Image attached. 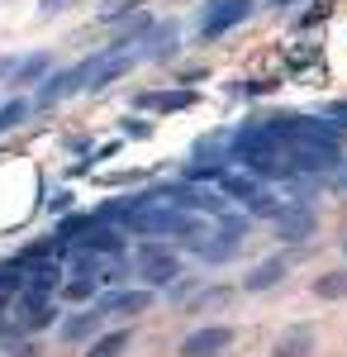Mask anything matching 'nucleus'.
<instances>
[{"label": "nucleus", "instance_id": "obj_1", "mask_svg": "<svg viewBox=\"0 0 347 357\" xmlns=\"http://www.w3.org/2000/svg\"><path fill=\"white\" fill-rule=\"evenodd\" d=\"M138 262H143V286H153V291L176 286V276H181V257H176L171 248H162V243H148L138 252Z\"/></svg>", "mask_w": 347, "mask_h": 357}, {"label": "nucleus", "instance_id": "obj_2", "mask_svg": "<svg viewBox=\"0 0 347 357\" xmlns=\"http://www.w3.org/2000/svg\"><path fill=\"white\" fill-rule=\"evenodd\" d=\"M271 224H276V238H286V243H304V238H314V229H319L314 210H309L304 200H291V205H281Z\"/></svg>", "mask_w": 347, "mask_h": 357}, {"label": "nucleus", "instance_id": "obj_3", "mask_svg": "<svg viewBox=\"0 0 347 357\" xmlns=\"http://www.w3.org/2000/svg\"><path fill=\"white\" fill-rule=\"evenodd\" d=\"M95 62L100 57H91V62H77V67H67V72H57L53 82L38 91V105L48 110V105H57L62 96H72V91H81V86H91V77H95Z\"/></svg>", "mask_w": 347, "mask_h": 357}, {"label": "nucleus", "instance_id": "obj_4", "mask_svg": "<svg viewBox=\"0 0 347 357\" xmlns=\"http://www.w3.org/2000/svg\"><path fill=\"white\" fill-rule=\"evenodd\" d=\"M247 10H252L247 0H210V5H205V15H200V33H205V38H219L224 29L238 24Z\"/></svg>", "mask_w": 347, "mask_h": 357}, {"label": "nucleus", "instance_id": "obj_5", "mask_svg": "<svg viewBox=\"0 0 347 357\" xmlns=\"http://www.w3.org/2000/svg\"><path fill=\"white\" fill-rule=\"evenodd\" d=\"M229 343H233V329L229 324H205V329H195L181 343V357H219Z\"/></svg>", "mask_w": 347, "mask_h": 357}, {"label": "nucleus", "instance_id": "obj_6", "mask_svg": "<svg viewBox=\"0 0 347 357\" xmlns=\"http://www.w3.org/2000/svg\"><path fill=\"white\" fill-rule=\"evenodd\" d=\"M238 248H242L238 234H229V229H219V224H214V234H205V238L195 243V252H200V262H210V267H224L229 257H238Z\"/></svg>", "mask_w": 347, "mask_h": 357}, {"label": "nucleus", "instance_id": "obj_7", "mask_svg": "<svg viewBox=\"0 0 347 357\" xmlns=\"http://www.w3.org/2000/svg\"><path fill=\"white\" fill-rule=\"evenodd\" d=\"M295 162H300V172H333L343 162V148L338 143H304V148H295Z\"/></svg>", "mask_w": 347, "mask_h": 357}, {"label": "nucleus", "instance_id": "obj_8", "mask_svg": "<svg viewBox=\"0 0 347 357\" xmlns=\"http://www.w3.org/2000/svg\"><path fill=\"white\" fill-rule=\"evenodd\" d=\"M309 353H314V329L309 324H291L271 343V357H309Z\"/></svg>", "mask_w": 347, "mask_h": 357}, {"label": "nucleus", "instance_id": "obj_9", "mask_svg": "<svg viewBox=\"0 0 347 357\" xmlns=\"http://www.w3.org/2000/svg\"><path fill=\"white\" fill-rule=\"evenodd\" d=\"M100 319H105V310L95 305V310H81V314H72V319H62V343H86V338H95L100 333Z\"/></svg>", "mask_w": 347, "mask_h": 357}, {"label": "nucleus", "instance_id": "obj_10", "mask_svg": "<svg viewBox=\"0 0 347 357\" xmlns=\"http://www.w3.org/2000/svg\"><path fill=\"white\" fill-rule=\"evenodd\" d=\"M105 314H143V310H153V286H143V291H114L100 301Z\"/></svg>", "mask_w": 347, "mask_h": 357}, {"label": "nucleus", "instance_id": "obj_11", "mask_svg": "<svg viewBox=\"0 0 347 357\" xmlns=\"http://www.w3.org/2000/svg\"><path fill=\"white\" fill-rule=\"evenodd\" d=\"M281 276H286V257H267V262H257L252 272L242 276V291H252V296H257V291H271Z\"/></svg>", "mask_w": 347, "mask_h": 357}, {"label": "nucleus", "instance_id": "obj_12", "mask_svg": "<svg viewBox=\"0 0 347 357\" xmlns=\"http://www.w3.org/2000/svg\"><path fill=\"white\" fill-rule=\"evenodd\" d=\"M124 348H129V329H109V333H95L91 338L86 357H119Z\"/></svg>", "mask_w": 347, "mask_h": 357}, {"label": "nucleus", "instance_id": "obj_13", "mask_svg": "<svg viewBox=\"0 0 347 357\" xmlns=\"http://www.w3.org/2000/svg\"><path fill=\"white\" fill-rule=\"evenodd\" d=\"M219 186H224V195H238V200H252V195L262 191L257 186V172H224Z\"/></svg>", "mask_w": 347, "mask_h": 357}, {"label": "nucleus", "instance_id": "obj_14", "mask_svg": "<svg viewBox=\"0 0 347 357\" xmlns=\"http://www.w3.org/2000/svg\"><path fill=\"white\" fill-rule=\"evenodd\" d=\"M81 243L95 248V252H105V257H124V238H119V234H109V229H100V224H91Z\"/></svg>", "mask_w": 347, "mask_h": 357}, {"label": "nucleus", "instance_id": "obj_15", "mask_svg": "<svg viewBox=\"0 0 347 357\" xmlns=\"http://www.w3.org/2000/svg\"><path fill=\"white\" fill-rule=\"evenodd\" d=\"M319 301H343L347 296V267H338V272H323V276H314V286H309Z\"/></svg>", "mask_w": 347, "mask_h": 357}, {"label": "nucleus", "instance_id": "obj_16", "mask_svg": "<svg viewBox=\"0 0 347 357\" xmlns=\"http://www.w3.org/2000/svg\"><path fill=\"white\" fill-rule=\"evenodd\" d=\"M100 272H105V252L81 248L77 257H72V276H100Z\"/></svg>", "mask_w": 347, "mask_h": 357}, {"label": "nucleus", "instance_id": "obj_17", "mask_svg": "<svg viewBox=\"0 0 347 357\" xmlns=\"http://www.w3.org/2000/svg\"><path fill=\"white\" fill-rule=\"evenodd\" d=\"M43 72H48V57H43V53H38V57H24V62L15 67V86H29V82H38Z\"/></svg>", "mask_w": 347, "mask_h": 357}, {"label": "nucleus", "instance_id": "obj_18", "mask_svg": "<svg viewBox=\"0 0 347 357\" xmlns=\"http://www.w3.org/2000/svg\"><path fill=\"white\" fill-rule=\"evenodd\" d=\"M62 296H67V301H91V296H95V276H72V281H67V286H62Z\"/></svg>", "mask_w": 347, "mask_h": 357}, {"label": "nucleus", "instance_id": "obj_19", "mask_svg": "<svg viewBox=\"0 0 347 357\" xmlns=\"http://www.w3.org/2000/svg\"><path fill=\"white\" fill-rule=\"evenodd\" d=\"M276 210H281V205H276V195H267V191H257L247 200V215H252V220H276Z\"/></svg>", "mask_w": 347, "mask_h": 357}, {"label": "nucleus", "instance_id": "obj_20", "mask_svg": "<svg viewBox=\"0 0 347 357\" xmlns=\"http://www.w3.org/2000/svg\"><path fill=\"white\" fill-rule=\"evenodd\" d=\"M214 224H219V229H229V234H238V238H247L252 215H233V210H224V215H214Z\"/></svg>", "mask_w": 347, "mask_h": 357}, {"label": "nucleus", "instance_id": "obj_21", "mask_svg": "<svg viewBox=\"0 0 347 357\" xmlns=\"http://www.w3.org/2000/svg\"><path fill=\"white\" fill-rule=\"evenodd\" d=\"M171 43H176V29H171V24L157 29V33L148 38V57H167V53H171Z\"/></svg>", "mask_w": 347, "mask_h": 357}, {"label": "nucleus", "instance_id": "obj_22", "mask_svg": "<svg viewBox=\"0 0 347 357\" xmlns=\"http://www.w3.org/2000/svg\"><path fill=\"white\" fill-rule=\"evenodd\" d=\"M24 114H29L24 100H10V105H0V134H5V129H15V124H20Z\"/></svg>", "mask_w": 347, "mask_h": 357}, {"label": "nucleus", "instance_id": "obj_23", "mask_svg": "<svg viewBox=\"0 0 347 357\" xmlns=\"http://www.w3.org/2000/svg\"><path fill=\"white\" fill-rule=\"evenodd\" d=\"M148 105H157V110H181V105H190V91H181V96H148Z\"/></svg>", "mask_w": 347, "mask_h": 357}, {"label": "nucleus", "instance_id": "obj_24", "mask_svg": "<svg viewBox=\"0 0 347 357\" xmlns=\"http://www.w3.org/2000/svg\"><path fill=\"white\" fill-rule=\"evenodd\" d=\"M29 281H24V272L20 267H0V291H24Z\"/></svg>", "mask_w": 347, "mask_h": 357}, {"label": "nucleus", "instance_id": "obj_25", "mask_svg": "<svg viewBox=\"0 0 347 357\" xmlns=\"http://www.w3.org/2000/svg\"><path fill=\"white\" fill-rule=\"evenodd\" d=\"M224 301H229V291H205V296L195 301V314H200V310H214V305H224Z\"/></svg>", "mask_w": 347, "mask_h": 357}, {"label": "nucleus", "instance_id": "obj_26", "mask_svg": "<svg viewBox=\"0 0 347 357\" xmlns=\"http://www.w3.org/2000/svg\"><path fill=\"white\" fill-rule=\"evenodd\" d=\"M67 5H72V0H38V15H43V20H53V15H62Z\"/></svg>", "mask_w": 347, "mask_h": 357}, {"label": "nucleus", "instance_id": "obj_27", "mask_svg": "<svg viewBox=\"0 0 347 357\" xmlns=\"http://www.w3.org/2000/svg\"><path fill=\"white\" fill-rule=\"evenodd\" d=\"M10 357H38V348H33V343H24V348H15Z\"/></svg>", "mask_w": 347, "mask_h": 357}, {"label": "nucleus", "instance_id": "obj_28", "mask_svg": "<svg viewBox=\"0 0 347 357\" xmlns=\"http://www.w3.org/2000/svg\"><path fill=\"white\" fill-rule=\"evenodd\" d=\"M328 119H343V124H347V100H343V105H333V110H328Z\"/></svg>", "mask_w": 347, "mask_h": 357}, {"label": "nucleus", "instance_id": "obj_29", "mask_svg": "<svg viewBox=\"0 0 347 357\" xmlns=\"http://www.w3.org/2000/svg\"><path fill=\"white\" fill-rule=\"evenodd\" d=\"M0 77H15V62L10 57H0Z\"/></svg>", "mask_w": 347, "mask_h": 357}, {"label": "nucleus", "instance_id": "obj_30", "mask_svg": "<svg viewBox=\"0 0 347 357\" xmlns=\"http://www.w3.org/2000/svg\"><path fill=\"white\" fill-rule=\"evenodd\" d=\"M281 5H291V0H271V10H281Z\"/></svg>", "mask_w": 347, "mask_h": 357}, {"label": "nucleus", "instance_id": "obj_31", "mask_svg": "<svg viewBox=\"0 0 347 357\" xmlns=\"http://www.w3.org/2000/svg\"><path fill=\"white\" fill-rule=\"evenodd\" d=\"M343 252H347V238H343Z\"/></svg>", "mask_w": 347, "mask_h": 357}]
</instances>
